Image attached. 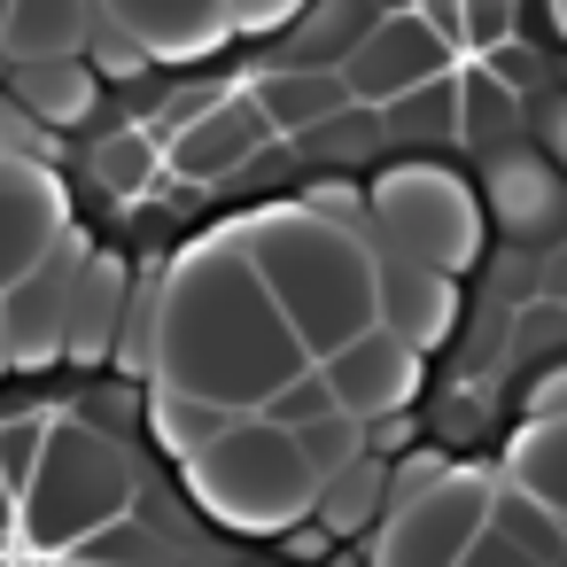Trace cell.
Instances as JSON below:
<instances>
[{
	"mask_svg": "<svg viewBox=\"0 0 567 567\" xmlns=\"http://www.w3.org/2000/svg\"><path fill=\"white\" fill-rule=\"evenodd\" d=\"M0 373H9V311H0Z\"/></svg>",
	"mask_w": 567,
	"mask_h": 567,
	"instance_id": "38",
	"label": "cell"
},
{
	"mask_svg": "<svg viewBox=\"0 0 567 567\" xmlns=\"http://www.w3.org/2000/svg\"><path fill=\"white\" fill-rule=\"evenodd\" d=\"M458 567H544V559H528V551H520L513 536H497V528H489V536H482V544H474V551H466Z\"/></svg>",
	"mask_w": 567,
	"mask_h": 567,
	"instance_id": "34",
	"label": "cell"
},
{
	"mask_svg": "<svg viewBox=\"0 0 567 567\" xmlns=\"http://www.w3.org/2000/svg\"><path fill=\"white\" fill-rule=\"evenodd\" d=\"M0 156H40L48 164V133H32V117H0Z\"/></svg>",
	"mask_w": 567,
	"mask_h": 567,
	"instance_id": "35",
	"label": "cell"
},
{
	"mask_svg": "<svg viewBox=\"0 0 567 567\" xmlns=\"http://www.w3.org/2000/svg\"><path fill=\"white\" fill-rule=\"evenodd\" d=\"M365 32H373V24H365L358 0H319V9L296 24V63H303V71H342Z\"/></svg>",
	"mask_w": 567,
	"mask_h": 567,
	"instance_id": "24",
	"label": "cell"
},
{
	"mask_svg": "<svg viewBox=\"0 0 567 567\" xmlns=\"http://www.w3.org/2000/svg\"><path fill=\"white\" fill-rule=\"evenodd\" d=\"M86 63H94V79H141L148 71V48L125 32V24H110V17H94V40H86Z\"/></svg>",
	"mask_w": 567,
	"mask_h": 567,
	"instance_id": "27",
	"label": "cell"
},
{
	"mask_svg": "<svg viewBox=\"0 0 567 567\" xmlns=\"http://www.w3.org/2000/svg\"><path fill=\"white\" fill-rule=\"evenodd\" d=\"M513 24H520V0H466V32L458 40H474L482 55H497L513 40Z\"/></svg>",
	"mask_w": 567,
	"mask_h": 567,
	"instance_id": "29",
	"label": "cell"
},
{
	"mask_svg": "<svg viewBox=\"0 0 567 567\" xmlns=\"http://www.w3.org/2000/svg\"><path fill=\"white\" fill-rule=\"evenodd\" d=\"M389 117H396V125H420V133H458V71L435 79V86H420V94L396 102Z\"/></svg>",
	"mask_w": 567,
	"mask_h": 567,
	"instance_id": "28",
	"label": "cell"
},
{
	"mask_svg": "<svg viewBox=\"0 0 567 567\" xmlns=\"http://www.w3.org/2000/svg\"><path fill=\"white\" fill-rule=\"evenodd\" d=\"M342 79H350L358 102L396 110V102H412L420 86L451 79V40H443L420 9H396V17H381V24L358 40V55L342 63Z\"/></svg>",
	"mask_w": 567,
	"mask_h": 567,
	"instance_id": "8",
	"label": "cell"
},
{
	"mask_svg": "<svg viewBox=\"0 0 567 567\" xmlns=\"http://www.w3.org/2000/svg\"><path fill=\"white\" fill-rule=\"evenodd\" d=\"M520 420H528V427H544V420H567V358H559V365H544V373L520 389Z\"/></svg>",
	"mask_w": 567,
	"mask_h": 567,
	"instance_id": "31",
	"label": "cell"
},
{
	"mask_svg": "<svg viewBox=\"0 0 567 567\" xmlns=\"http://www.w3.org/2000/svg\"><path fill=\"white\" fill-rule=\"evenodd\" d=\"M141 319H148V389H179V396L226 404L241 420H257L288 381L311 373V350L280 319V303L241 241V218L195 234L156 272Z\"/></svg>",
	"mask_w": 567,
	"mask_h": 567,
	"instance_id": "1",
	"label": "cell"
},
{
	"mask_svg": "<svg viewBox=\"0 0 567 567\" xmlns=\"http://www.w3.org/2000/svg\"><path fill=\"white\" fill-rule=\"evenodd\" d=\"M373 272H381V327H396L420 358L443 350L451 327H458V280L435 272V265L389 257V249H373Z\"/></svg>",
	"mask_w": 567,
	"mask_h": 567,
	"instance_id": "14",
	"label": "cell"
},
{
	"mask_svg": "<svg viewBox=\"0 0 567 567\" xmlns=\"http://www.w3.org/2000/svg\"><path fill=\"white\" fill-rule=\"evenodd\" d=\"M125 505H133V458L102 427L55 420L40 482L17 505V528H24L32 551H86L94 536H110L125 520Z\"/></svg>",
	"mask_w": 567,
	"mask_h": 567,
	"instance_id": "4",
	"label": "cell"
},
{
	"mask_svg": "<svg viewBox=\"0 0 567 567\" xmlns=\"http://www.w3.org/2000/svg\"><path fill=\"white\" fill-rule=\"evenodd\" d=\"M133 280H125V257H110V249H94V265L79 272V296H71V365H102L110 350H117V334L133 327Z\"/></svg>",
	"mask_w": 567,
	"mask_h": 567,
	"instance_id": "15",
	"label": "cell"
},
{
	"mask_svg": "<svg viewBox=\"0 0 567 567\" xmlns=\"http://www.w3.org/2000/svg\"><path fill=\"white\" fill-rule=\"evenodd\" d=\"M365 234H373V249L435 265V272L458 280L482 257L489 210H482V187H466L458 172H443L427 156H404L365 187Z\"/></svg>",
	"mask_w": 567,
	"mask_h": 567,
	"instance_id": "5",
	"label": "cell"
},
{
	"mask_svg": "<svg viewBox=\"0 0 567 567\" xmlns=\"http://www.w3.org/2000/svg\"><path fill=\"white\" fill-rule=\"evenodd\" d=\"M513 117H520V102H513V86H505L489 63L458 71V141H466V148H489V156H497V141L513 133Z\"/></svg>",
	"mask_w": 567,
	"mask_h": 567,
	"instance_id": "23",
	"label": "cell"
},
{
	"mask_svg": "<svg viewBox=\"0 0 567 567\" xmlns=\"http://www.w3.org/2000/svg\"><path fill=\"white\" fill-rule=\"evenodd\" d=\"M334 412H342V404H334V381L311 365V373H303V381H288L257 420H272V427H288V435H296V427H319V420H334Z\"/></svg>",
	"mask_w": 567,
	"mask_h": 567,
	"instance_id": "26",
	"label": "cell"
},
{
	"mask_svg": "<svg viewBox=\"0 0 567 567\" xmlns=\"http://www.w3.org/2000/svg\"><path fill=\"white\" fill-rule=\"evenodd\" d=\"M94 265V241L71 234L24 288L0 296V311H9V365H55L71 350V296H79V272Z\"/></svg>",
	"mask_w": 567,
	"mask_h": 567,
	"instance_id": "9",
	"label": "cell"
},
{
	"mask_svg": "<svg viewBox=\"0 0 567 567\" xmlns=\"http://www.w3.org/2000/svg\"><path fill=\"white\" fill-rule=\"evenodd\" d=\"M234 32H296L311 17V0H226Z\"/></svg>",
	"mask_w": 567,
	"mask_h": 567,
	"instance_id": "30",
	"label": "cell"
},
{
	"mask_svg": "<svg viewBox=\"0 0 567 567\" xmlns=\"http://www.w3.org/2000/svg\"><path fill=\"white\" fill-rule=\"evenodd\" d=\"M536 156L567 179V94H551V102L536 110Z\"/></svg>",
	"mask_w": 567,
	"mask_h": 567,
	"instance_id": "33",
	"label": "cell"
},
{
	"mask_svg": "<svg viewBox=\"0 0 567 567\" xmlns=\"http://www.w3.org/2000/svg\"><path fill=\"white\" fill-rule=\"evenodd\" d=\"M319 373L334 381V404H342L358 427L404 420V412H412V396H420V350H412L396 327L358 334V342H350V350H334Z\"/></svg>",
	"mask_w": 567,
	"mask_h": 567,
	"instance_id": "10",
	"label": "cell"
},
{
	"mask_svg": "<svg viewBox=\"0 0 567 567\" xmlns=\"http://www.w3.org/2000/svg\"><path fill=\"white\" fill-rule=\"evenodd\" d=\"M241 94L265 110V125H272V133H311V125H327V117H342V110L358 102L342 71H303V63L257 71Z\"/></svg>",
	"mask_w": 567,
	"mask_h": 567,
	"instance_id": "16",
	"label": "cell"
},
{
	"mask_svg": "<svg viewBox=\"0 0 567 567\" xmlns=\"http://www.w3.org/2000/svg\"><path fill=\"white\" fill-rule=\"evenodd\" d=\"M241 241H249L280 319L311 350V365H327L334 350H350L358 334L381 327V272H373L365 226L327 218L311 203H272V210L241 218Z\"/></svg>",
	"mask_w": 567,
	"mask_h": 567,
	"instance_id": "2",
	"label": "cell"
},
{
	"mask_svg": "<svg viewBox=\"0 0 567 567\" xmlns=\"http://www.w3.org/2000/svg\"><path fill=\"white\" fill-rule=\"evenodd\" d=\"M327 567H373V559H358V551H334V559H327Z\"/></svg>",
	"mask_w": 567,
	"mask_h": 567,
	"instance_id": "39",
	"label": "cell"
},
{
	"mask_svg": "<svg viewBox=\"0 0 567 567\" xmlns=\"http://www.w3.org/2000/svg\"><path fill=\"white\" fill-rule=\"evenodd\" d=\"M17 110L32 117V125H55V133H71V125H86L94 110H102V79H94V63L86 55H63V63H17Z\"/></svg>",
	"mask_w": 567,
	"mask_h": 567,
	"instance_id": "17",
	"label": "cell"
},
{
	"mask_svg": "<svg viewBox=\"0 0 567 567\" xmlns=\"http://www.w3.org/2000/svg\"><path fill=\"white\" fill-rule=\"evenodd\" d=\"M94 17H102V0H17L0 48L17 63H63V55H86Z\"/></svg>",
	"mask_w": 567,
	"mask_h": 567,
	"instance_id": "18",
	"label": "cell"
},
{
	"mask_svg": "<svg viewBox=\"0 0 567 567\" xmlns=\"http://www.w3.org/2000/svg\"><path fill=\"white\" fill-rule=\"evenodd\" d=\"M94 179L117 195V203H141L156 179H164V133H141V125H117L94 141Z\"/></svg>",
	"mask_w": 567,
	"mask_h": 567,
	"instance_id": "22",
	"label": "cell"
},
{
	"mask_svg": "<svg viewBox=\"0 0 567 567\" xmlns=\"http://www.w3.org/2000/svg\"><path fill=\"white\" fill-rule=\"evenodd\" d=\"M497 482H505V489H520L528 505H544L551 520H567V420H544V427H528V420H520V435L505 443Z\"/></svg>",
	"mask_w": 567,
	"mask_h": 567,
	"instance_id": "19",
	"label": "cell"
},
{
	"mask_svg": "<svg viewBox=\"0 0 567 567\" xmlns=\"http://www.w3.org/2000/svg\"><path fill=\"white\" fill-rule=\"evenodd\" d=\"M71 234H79V218H71V195H63L55 164L0 156V296L24 288Z\"/></svg>",
	"mask_w": 567,
	"mask_h": 567,
	"instance_id": "7",
	"label": "cell"
},
{
	"mask_svg": "<svg viewBox=\"0 0 567 567\" xmlns=\"http://www.w3.org/2000/svg\"><path fill=\"white\" fill-rule=\"evenodd\" d=\"M443 474H451V458H443V451H412V458H396V466H389V489H396V505H404V497L435 489Z\"/></svg>",
	"mask_w": 567,
	"mask_h": 567,
	"instance_id": "32",
	"label": "cell"
},
{
	"mask_svg": "<svg viewBox=\"0 0 567 567\" xmlns=\"http://www.w3.org/2000/svg\"><path fill=\"white\" fill-rule=\"evenodd\" d=\"M389 505H396V489H389V458H358L350 474H334L327 489H319V528L334 536V544H358V536H373L381 520H389Z\"/></svg>",
	"mask_w": 567,
	"mask_h": 567,
	"instance_id": "20",
	"label": "cell"
},
{
	"mask_svg": "<svg viewBox=\"0 0 567 567\" xmlns=\"http://www.w3.org/2000/svg\"><path fill=\"white\" fill-rule=\"evenodd\" d=\"M179 482H187V497H195L218 528H234V536H296V528L319 513V489H327V482L311 474L303 443H296L288 427H272V420H241V427L218 435L203 458H187Z\"/></svg>",
	"mask_w": 567,
	"mask_h": 567,
	"instance_id": "3",
	"label": "cell"
},
{
	"mask_svg": "<svg viewBox=\"0 0 567 567\" xmlns=\"http://www.w3.org/2000/svg\"><path fill=\"white\" fill-rule=\"evenodd\" d=\"M9 528H17V489L0 482V536H9Z\"/></svg>",
	"mask_w": 567,
	"mask_h": 567,
	"instance_id": "37",
	"label": "cell"
},
{
	"mask_svg": "<svg viewBox=\"0 0 567 567\" xmlns=\"http://www.w3.org/2000/svg\"><path fill=\"white\" fill-rule=\"evenodd\" d=\"M48 435H55V420H40V412H24V420H0V482L17 489V505H24V489L40 482Z\"/></svg>",
	"mask_w": 567,
	"mask_h": 567,
	"instance_id": "25",
	"label": "cell"
},
{
	"mask_svg": "<svg viewBox=\"0 0 567 567\" xmlns=\"http://www.w3.org/2000/svg\"><path fill=\"white\" fill-rule=\"evenodd\" d=\"M489 505H497V466H458L451 458V474L435 489L389 505L373 567H458L489 536Z\"/></svg>",
	"mask_w": 567,
	"mask_h": 567,
	"instance_id": "6",
	"label": "cell"
},
{
	"mask_svg": "<svg viewBox=\"0 0 567 567\" xmlns=\"http://www.w3.org/2000/svg\"><path fill=\"white\" fill-rule=\"evenodd\" d=\"M412 9H420L443 40H458V32H466V0H412Z\"/></svg>",
	"mask_w": 567,
	"mask_h": 567,
	"instance_id": "36",
	"label": "cell"
},
{
	"mask_svg": "<svg viewBox=\"0 0 567 567\" xmlns=\"http://www.w3.org/2000/svg\"><path fill=\"white\" fill-rule=\"evenodd\" d=\"M102 17L125 24L148 48V63H203L234 40L226 0H102Z\"/></svg>",
	"mask_w": 567,
	"mask_h": 567,
	"instance_id": "13",
	"label": "cell"
},
{
	"mask_svg": "<svg viewBox=\"0 0 567 567\" xmlns=\"http://www.w3.org/2000/svg\"><path fill=\"white\" fill-rule=\"evenodd\" d=\"M241 427V412H226V404H203V396H179V389H148V435L187 466V458H203L218 435H234Z\"/></svg>",
	"mask_w": 567,
	"mask_h": 567,
	"instance_id": "21",
	"label": "cell"
},
{
	"mask_svg": "<svg viewBox=\"0 0 567 567\" xmlns=\"http://www.w3.org/2000/svg\"><path fill=\"white\" fill-rule=\"evenodd\" d=\"M9 9H17V0H0V32H9Z\"/></svg>",
	"mask_w": 567,
	"mask_h": 567,
	"instance_id": "40",
	"label": "cell"
},
{
	"mask_svg": "<svg viewBox=\"0 0 567 567\" xmlns=\"http://www.w3.org/2000/svg\"><path fill=\"white\" fill-rule=\"evenodd\" d=\"M482 210L505 241H551L567 226V179L536 148H497L482 172Z\"/></svg>",
	"mask_w": 567,
	"mask_h": 567,
	"instance_id": "12",
	"label": "cell"
},
{
	"mask_svg": "<svg viewBox=\"0 0 567 567\" xmlns=\"http://www.w3.org/2000/svg\"><path fill=\"white\" fill-rule=\"evenodd\" d=\"M265 133H272L265 110L234 86V94H218V102H203V110L179 117V133L164 141V164H172L179 179H195V187H218V179H234V172L257 156Z\"/></svg>",
	"mask_w": 567,
	"mask_h": 567,
	"instance_id": "11",
	"label": "cell"
}]
</instances>
